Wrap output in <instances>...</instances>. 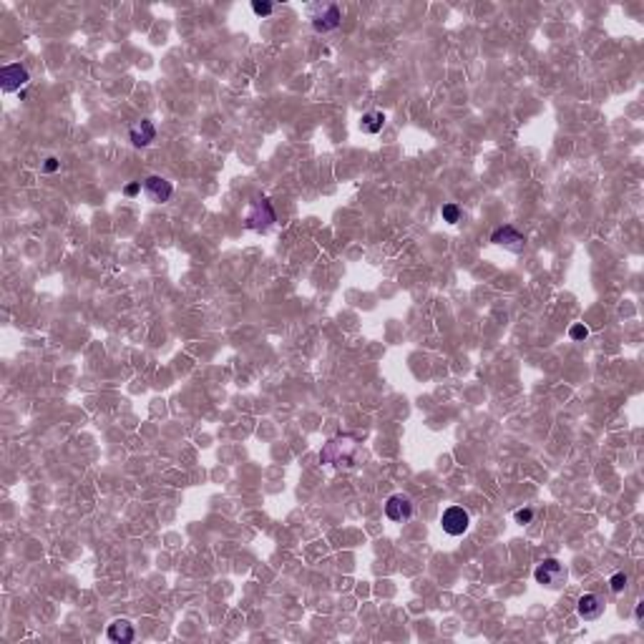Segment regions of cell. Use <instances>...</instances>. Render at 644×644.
I'll return each instance as SVG.
<instances>
[{
	"label": "cell",
	"instance_id": "obj_1",
	"mask_svg": "<svg viewBox=\"0 0 644 644\" xmlns=\"http://www.w3.org/2000/svg\"><path fill=\"white\" fill-rule=\"evenodd\" d=\"M320 461L325 466H335V469H355L360 461V443L355 436H337L330 438L320 451Z\"/></svg>",
	"mask_w": 644,
	"mask_h": 644
},
{
	"label": "cell",
	"instance_id": "obj_2",
	"mask_svg": "<svg viewBox=\"0 0 644 644\" xmlns=\"http://www.w3.org/2000/svg\"><path fill=\"white\" fill-rule=\"evenodd\" d=\"M277 222L275 217V209H272V202L267 197H255L249 202V209L244 214V227L252 229V232H267Z\"/></svg>",
	"mask_w": 644,
	"mask_h": 644
},
{
	"label": "cell",
	"instance_id": "obj_3",
	"mask_svg": "<svg viewBox=\"0 0 644 644\" xmlns=\"http://www.w3.org/2000/svg\"><path fill=\"white\" fill-rule=\"evenodd\" d=\"M308 15L312 21V28L317 33H330V30L340 28V21H343V13H340V6L335 3H320V6H310Z\"/></svg>",
	"mask_w": 644,
	"mask_h": 644
},
{
	"label": "cell",
	"instance_id": "obj_4",
	"mask_svg": "<svg viewBox=\"0 0 644 644\" xmlns=\"http://www.w3.org/2000/svg\"><path fill=\"white\" fill-rule=\"evenodd\" d=\"M534 579L541 586H546V589H561V586L566 584V579H569V571H566V566H564L561 561H557V559H544V561L536 566Z\"/></svg>",
	"mask_w": 644,
	"mask_h": 644
},
{
	"label": "cell",
	"instance_id": "obj_5",
	"mask_svg": "<svg viewBox=\"0 0 644 644\" xmlns=\"http://www.w3.org/2000/svg\"><path fill=\"white\" fill-rule=\"evenodd\" d=\"M440 526H443V531H446L448 536H463L466 531H469V526H471L469 511H466V508H461V506H451V508H446V511H443Z\"/></svg>",
	"mask_w": 644,
	"mask_h": 644
},
{
	"label": "cell",
	"instance_id": "obj_6",
	"mask_svg": "<svg viewBox=\"0 0 644 644\" xmlns=\"http://www.w3.org/2000/svg\"><path fill=\"white\" fill-rule=\"evenodd\" d=\"M491 242H493V244H498V247L508 249V252H513V255H521V252L526 249V237L521 235L516 227H511V224L493 229Z\"/></svg>",
	"mask_w": 644,
	"mask_h": 644
},
{
	"label": "cell",
	"instance_id": "obj_7",
	"mask_svg": "<svg viewBox=\"0 0 644 644\" xmlns=\"http://www.w3.org/2000/svg\"><path fill=\"white\" fill-rule=\"evenodd\" d=\"M28 71H25V66H21V63H10V66H3V71H0V88L6 91V94H13V91H21L23 86H28Z\"/></svg>",
	"mask_w": 644,
	"mask_h": 644
},
{
	"label": "cell",
	"instance_id": "obj_8",
	"mask_svg": "<svg viewBox=\"0 0 644 644\" xmlns=\"http://www.w3.org/2000/svg\"><path fill=\"white\" fill-rule=\"evenodd\" d=\"M144 191H147V197L151 199V202H159V204H164V202H169L171 199V194H174V186H171V182L169 179H164V176H147L144 179Z\"/></svg>",
	"mask_w": 644,
	"mask_h": 644
},
{
	"label": "cell",
	"instance_id": "obj_9",
	"mask_svg": "<svg viewBox=\"0 0 644 644\" xmlns=\"http://www.w3.org/2000/svg\"><path fill=\"white\" fill-rule=\"evenodd\" d=\"M604 599H601L599 594H584V597H579L577 601V614L584 619V622H594V619H599L601 614H604Z\"/></svg>",
	"mask_w": 644,
	"mask_h": 644
},
{
	"label": "cell",
	"instance_id": "obj_10",
	"mask_svg": "<svg viewBox=\"0 0 644 644\" xmlns=\"http://www.w3.org/2000/svg\"><path fill=\"white\" fill-rule=\"evenodd\" d=\"M385 516H388L390 521H408L410 516H413V501H410L408 496H402V493H396V496H390L388 501H385Z\"/></svg>",
	"mask_w": 644,
	"mask_h": 644
},
{
	"label": "cell",
	"instance_id": "obj_11",
	"mask_svg": "<svg viewBox=\"0 0 644 644\" xmlns=\"http://www.w3.org/2000/svg\"><path fill=\"white\" fill-rule=\"evenodd\" d=\"M129 139H131V144L136 149H144L149 147L151 141L156 139V126L149 121V118H141L139 124L131 126V131H129Z\"/></svg>",
	"mask_w": 644,
	"mask_h": 644
},
{
	"label": "cell",
	"instance_id": "obj_12",
	"mask_svg": "<svg viewBox=\"0 0 644 644\" xmlns=\"http://www.w3.org/2000/svg\"><path fill=\"white\" fill-rule=\"evenodd\" d=\"M106 634H109L111 642H118V644H129L136 637L133 624L129 622V619H116L114 624H109V632H106Z\"/></svg>",
	"mask_w": 644,
	"mask_h": 644
},
{
	"label": "cell",
	"instance_id": "obj_13",
	"mask_svg": "<svg viewBox=\"0 0 644 644\" xmlns=\"http://www.w3.org/2000/svg\"><path fill=\"white\" fill-rule=\"evenodd\" d=\"M383 126H385V114H383V111H367L365 116L360 118V129L365 133L383 131Z\"/></svg>",
	"mask_w": 644,
	"mask_h": 644
},
{
	"label": "cell",
	"instance_id": "obj_14",
	"mask_svg": "<svg viewBox=\"0 0 644 644\" xmlns=\"http://www.w3.org/2000/svg\"><path fill=\"white\" fill-rule=\"evenodd\" d=\"M627 584H630V577H627L624 571H616L614 577L609 579V586H612V592H614V594L624 592V589H627Z\"/></svg>",
	"mask_w": 644,
	"mask_h": 644
},
{
	"label": "cell",
	"instance_id": "obj_15",
	"mask_svg": "<svg viewBox=\"0 0 644 644\" xmlns=\"http://www.w3.org/2000/svg\"><path fill=\"white\" fill-rule=\"evenodd\" d=\"M443 219H446L448 224H455V222L461 219V206H458V204H446V206H443Z\"/></svg>",
	"mask_w": 644,
	"mask_h": 644
},
{
	"label": "cell",
	"instance_id": "obj_16",
	"mask_svg": "<svg viewBox=\"0 0 644 644\" xmlns=\"http://www.w3.org/2000/svg\"><path fill=\"white\" fill-rule=\"evenodd\" d=\"M252 10H255V15L264 18V15H270L272 10H275V6H272V3H267V0H255V3H252Z\"/></svg>",
	"mask_w": 644,
	"mask_h": 644
},
{
	"label": "cell",
	"instance_id": "obj_17",
	"mask_svg": "<svg viewBox=\"0 0 644 644\" xmlns=\"http://www.w3.org/2000/svg\"><path fill=\"white\" fill-rule=\"evenodd\" d=\"M569 337L571 340H586L589 337V328L586 325H581V322H577V325H571V330H569Z\"/></svg>",
	"mask_w": 644,
	"mask_h": 644
},
{
	"label": "cell",
	"instance_id": "obj_18",
	"mask_svg": "<svg viewBox=\"0 0 644 644\" xmlns=\"http://www.w3.org/2000/svg\"><path fill=\"white\" fill-rule=\"evenodd\" d=\"M513 519L519 521V524H531L534 521V511L531 508H519V511L513 513Z\"/></svg>",
	"mask_w": 644,
	"mask_h": 644
},
{
	"label": "cell",
	"instance_id": "obj_19",
	"mask_svg": "<svg viewBox=\"0 0 644 644\" xmlns=\"http://www.w3.org/2000/svg\"><path fill=\"white\" fill-rule=\"evenodd\" d=\"M58 167H61V161L56 159V156H48L43 164V174H53V171H58Z\"/></svg>",
	"mask_w": 644,
	"mask_h": 644
},
{
	"label": "cell",
	"instance_id": "obj_20",
	"mask_svg": "<svg viewBox=\"0 0 644 644\" xmlns=\"http://www.w3.org/2000/svg\"><path fill=\"white\" fill-rule=\"evenodd\" d=\"M139 191H141V182H131V184H126L124 194H126V197H136Z\"/></svg>",
	"mask_w": 644,
	"mask_h": 644
},
{
	"label": "cell",
	"instance_id": "obj_21",
	"mask_svg": "<svg viewBox=\"0 0 644 644\" xmlns=\"http://www.w3.org/2000/svg\"><path fill=\"white\" fill-rule=\"evenodd\" d=\"M634 616H637V622L642 619V604H637V612H634Z\"/></svg>",
	"mask_w": 644,
	"mask_h": 644
}]
</instances>
